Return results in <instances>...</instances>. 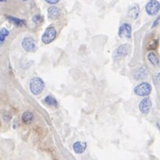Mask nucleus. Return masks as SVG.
<instances>
[{"label": "nucleus", "mask_w": 160, "mask_h": 160, "mask_svg": "<svg viewBox=\"0 0 160 160\" xmlns=\"http://www.w3.org/2000/svg\"><path fill=\"white\" fill-rule=\"evenodd\" d=\"M44 82L40 77H32L30 81V91L34 95H39L44 89Z\"/></svg>", "instance_id": "obj_1"}, {"label": "nucleus", "mask_w": 160, "mask_h": 160, "mask_svg": "<svg viewBox=\"0 0 160 160\" xmlns=\"http://www.w3.org/2000/svg\"><path fill=\"white\" fill-rule=\"evenodd\" d=\"M56 36H57V30L54 26L50 25L47 27V29L43 32L41 36V41L44 44H49L56 39Z\"/></svg>", "instance_id": "obj_2"}, {"label": "nucleus", "mask_w": 160, "mask_h": 160, "mask_svg": "<svg viewBox=\"0 0 160 160\" xmlns=\"http://www.w3.org/2000/svg\"><path fill=\"white\" fill-rule=\"evenodd\" d=\"M152 91V86L149 83L142 82L135 86L134 93L138 96H147Z\"/></svg>", "instance_id": "obj_3"}, {"label": "nucleus", "mask_w": 160, "mask_h": 160, "mask_svg": "<svg viewBox=\"0 0 160 160\" xmlns=\"http://www.w3.org/2000/svg\"><path fill=\"white\" fill-rule=\"evenodd\" d=\"M145 9L148 15L154 16L157 14L160 10V2H158L157 0H149L146 4Z\"/></svg>", "instance_id": "obj_4"}, {"label": "nucleus", "mask_w": 160, "mask_h": 160, "mask_svg": "<svg viewBox=\"0 0 160 160\" xmlns=\"http://www.w3.org/2000/svg\"><path fill=\"white\" fill-rule=\"evenodd\" d=\"M22 47L28 52H32L36 49V44L31 37H25L22 40Z\"/></svg>", "instance_id": "obj_5"}, {"label": "nucleus", "mask_w": 160, "mask_h": 160, "mask_svg": "<svg viewBox=\"0 0 160 160\" xmlns=\"http://www.w3.org/2000/svg\"><path fill=\"white\" fill-rule=\"evenodd\" d=\"M130 50V45L129 44H121L117 48V49L114 52V57L116 58H121L126 57Z\"/></svg>", "instance_id": "obj_6"}, {"label": "nucleus", "mask_w": 160, "mask_h": 160, "mask_svg": "<svg viewBox=\"0 0 160 160\" xmlns=\"http://www.w3.org/2000/svg\"><path fill=\"white\" fill-rule=\"evenodd\" d=\"M119 37L120 38H127L129 39L131 37V26L129 23H123L120 25V27L119 28V31H118Z\"/></svg>", "instance_id": "obj_7"}, {"label": "nucleus", "mask_w": 160, "mask_h": 160, "mask_svg": "<svg viewBox=\"0 0 160 160\" xmlns=\"http://www.w3.org/2000/svg\"><path fill=\"white\" fill-rule=\"evenodd\" d=\"M151 106H152V102L150 100V98L148 97H146L144 98L138 104V109L140 111L141 113L143 114H147L151 109Z\"/></svg>", "instance_id": "obj_8"}, {"label": "nucleus", "mask_w": 160, "mask_h": 160, "mask_svg": "<svg viewBox=\"0 0 160 160\" xmlns=\"http://www.w3.org/2000/svg\"><path fill=\"white\" fill-rule=\"evenodd\" d=\"M132 76L133 77L136 79V80H139V79H144L147 76V68L145 67H138L136 68L133 73H132Z\"/></svg>", "instance_id": "obj_9"}, {"label": "nucleus", "mask_w": 160, "mask_h": 160, "mask_svg": "<svg viewBox=\"0 0 160 160\" xmlns=\"http://www.w3.org/2000/svg\"><path fill=\"white\" fill-rule=\"evenodd\" d=\"M61 13V11L57 6H49L48 8V17L50 20H57Z\"/></svg>", "instance_id": "obj_10"}, {"label": "nucleus", "mask_w": 160, "mask_h": 160, "mask_svg": "<svg viewBox=\"0 0 160 160\" xmlns=\"http://www.w3.org/2000/svg\"><path fill=\"white\" fill-rule=\"evenodd\" d=\"M86 147H87V144H86L85 142L76 141V142L73 144V150H74L76 154L80 155V154H82V153L84 152Z\"/></svg>", "instance_id": "obj_11"}, {"label": "nucleus", "mask_w": 160, "mask_h": 160, "mask_svg": "<svg viewBox=\"0 0 160 160\" xmlns=\"http://www.w3.org/2000/svg\"><path fill=\"white\" fill-rule=\"evenodd\" d=\"M138 14H139V7L137 4H134V5H131V6L129 7L128 15H129V18L135 20L138 17Z\"/></svg>", "instance_id": "obj_12"}, {"label": "nucleus", "mask_w": 160, "mask_h": 160, "mask_svg": "<svg viewBox=\"0 0 160 160\" xmlns=\"http://www.w3.org/2000/svg\"><path fill=\"white\" fill-rule=\"evenodd\" d=\"M5 18L12 23H13L15 26H18V27H22V26H24L26 25V21L24 20H22V19H19V18H15L13 16H10V15H6Z\"/></svg>", "instance_id": "obj_13"}, {"label": "nucleus", "mask_w": 160, "mask_h": 160, "mask_svg": "<svg viewBox=\"0 0 160 160\" xmlns=\"http://www.w3.org/2000/svg\"><path fill=\"white\" fill-rule=\"evenodd\" d=\"M147 59L148 61L153 65V66H158L159 65V58L157 57V55L153 52V51H150L148 54H147Z\"/></svg>", "instance_id": "obj_14"}, {"label": "nucleus", "mask_w": 160, "mask_h": 160, "mask_svg": "<svg viewBox=\"0 0 160 160\" xmlns=\"http://www.w3.org/2000/svg\"><path fill=\"white\" fill-rule=\"evenodd\" d=\"M22 120L25 124H30L33 120V114L31 111H24L22 115Z\"/></svg>", "instance_id": "obj_15"}, {"label": "nucleus", "mask_w": 160, "mask_h": 160, "mask_svg": "<svg viewBox=\"0 0 160 160\" xmlns=\"http://www.w3.org/2000/svg\"><path fill=\"white\" fill-rule=\"evenodd\" d=\"M43 102H44L46 105L50 106V107H57V106H58V102H57V100H56L54 97H52L51 95L46 96V97L44 98V100H43Z\"/></svg>", "instance_id": "obj_16"}, {"label": "nucleus", "mask_w": 160, "mask_h": 160, "mask_svg": "<svg viewBox=\"0 0 160 160\" xmlns=\"http://www.w3.org/2000/svg\"><path fill=\"white\" fill-rule=\"evenodd\" d=\"M9 34V31L6 29V28H2L1 29V31H0V42H1V44H3L4 43V40H5V37L7 36Z\"/></svg>", "instance_id": "obj_17"}, {"label": "nucleus", "mask_w": 160, "mask_h": 160, "mask_svg": "<svg viewBox=\"0 0 160 160\" xmlns=\"http://www.w3.org/2000/svg\"><path fill=\"white\" fill-rule=\"evenodd\" d=\"M32 21H33V22H35L37 24L41 23L43 22V17L40 14H35V15L32 16Z\"/></svg>", "instance_id": "obj_18"}, {"label": "nucleus", "mask_w": 160, "mask_h": 160, "mask_svg": "<svg viewBox=\"0 0 160 160\" xmlns=\"http://www.w3.org/2000/svg\"><path fill=\"white\" fill-rule=\"evenodd\" d=\"M159 21H160V16H158V17L155 20V22H153V24H152V26H151V28H155V27L159 23Z\"/></svg>", "instance_id": "obj_19"}, {"label": "nucleus", "mask_w": 160, "mask_h": 160, "mask_svg": "<svg viewBox=\"0 0 160 160\" xmlns=\"http://www.w3.org/2000/svg\"><path fill=\"white\" fill-rule=\"evenodd\" d=\"M60 0H45V2H47L48 4H55L57 3H58Z\"/></svg>", "instance_id": "obj_20"}, {"label": "nucleus", "mask_w": 160, "mask_h": 160, "mask_svg": "<svg viewBox=\"0 0 160 160\" xmlns=\"http://www.w3.org/2000/svg\"><path fill=\"white\" fill-rule=\"evenodd\" d=\"M156 83L160 85V73H157L156 76Z\"/></svg>", "instance_id": "obj_21"}, {"label": "nucleus", "mask_w": 160, "mask_h": 160, "mask_svg": "<svg viewBox=\"0 0 160 160\" xmlns=\"http://www.w3.org/2000/svg\"><path fill=\"white\" fill-rule=\"evenodd\" d=\"M3 118H4V120H5L6 121H8V120L11 119V116H9V115H7V114H4Z\"/></svg>", "instance_id": "obj_22"}, {"label": "nucleus", "mask_w": 160, "mask_h": 160, "mask_svg": "<svg viewBox=\"0 0 160 160\" xmlns=\"http://www.w3.org/2000/svg\"><path fill=\"white\" fill-rule=\"evenodd\" d=\"M0 1H1V2H4L5 0H0Z\"/></svg>", "instance_id": "obj_23"}, {"label": "nucleus", "mask_w": 160, "mask_h": 160, "mask_svg": "<svg viewBox=\"0 0 160 160\" xmlns=\"http://www.w3.org/2000/svg\"><path fill=\"white\" fill-rule=\"evenodd\" d=\"M22 1H27V0H22Z\"/></svg>", "instance_id": "obj_24"}]
</instances>
